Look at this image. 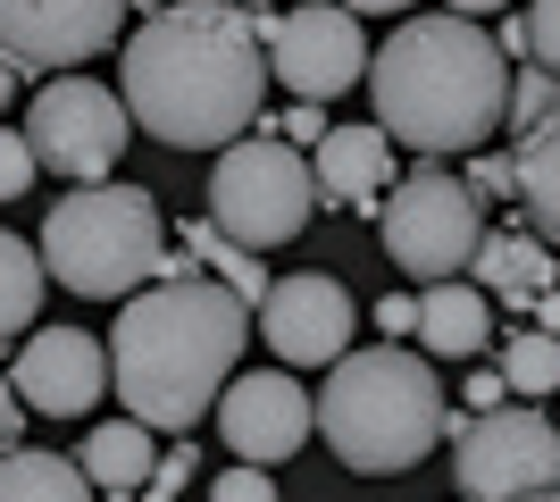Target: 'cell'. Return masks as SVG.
Returning <instances> with one entry per match:
<instances>
[{"mask_svg": "<svg viewBox=\"0 0 560 502\" xmlns=\"http://www.w3.org/2000/svg\"><path fill=\"white\" fill-rule=\"evenodd\" d=\"M268 25H277L268 9H226V0L151 9L126 34V68H117L126 118L167 151L252 143L268 101Z\"/></svg>", "mask_w": 560, "mask_h": 502, "instance_id": "obj_1", "label": "cell"}, {"mask_svg": "<svg viewBox=\"0 0 560 502\" xmlns=\"http://www.w3.org/2000/svg\"><path fill=\"white\" fill-rule=\"evenodd\" d=\"M243 343H252V311L176 252L160 285L135 293V302L117 311V327H109V385H117V402H126L135 428L185 444V435L226 402Z\"/></svg>", "mask_w": 560, "mask_h": 502, "instance_id": "obj_2", "label": "cell"}, {"mask_svg": "<svg viewBox=\"0 0 560 502\" xmlns=\"http://www.w3.org/2000/svg\"><path fill=\"white\" fill-rule=\"evenodd\" d=\"M369 101L394 151L444 167L452 151H486L493 126H511V59L486 34V9H427L385 34L369 59Z\"/></svg>", "mask_w": 560, "mask_h": 502, "instance_id": "obj_3", "label": "cell"}, {"mask_svg": "<svg viewBox=\"0 0 560 502\" xmlns=\"http://www.w3.org/2000/svg\"><path fill=\"white\" fill-rule=\"evenodd\" d=\"M318 435H327V453L343 460L351 478H401L444 435L460 444L468 410H444V377H435L427 352L369 343V352L335 360L327 394H318Z\"/></svg>", "mask_w": 560, "mask_h": 502, "instance_id": "obj_4", "label": "cell"}, {"mask_svg": "<svg viewBox=\"0 0 560 502\" xmlns=\"http://www.w3.org/2000/svg\"><path fill=\"white\" fill-rule=\"evenodd\" d=\"M43 268L84 302H135L167 277V218L142 185H75L43 218Z\"/></svg>", "mask_w": 560, "mask_h": 502, "instance_id": "obj_5", "label": "cell"}, {"mask_svg": "<svg viewBox=\"0 0 560 502\" xmlns=\"http://www.w3.org/2000/svg\"><path fill=\"white\" fill-rule=\"evenodd\" d=\"M486 201L452 176V167H410L385 210H376V243L385 260L410 277V285H460V268H477V243H486Z\"/></svg>", "mask_w": 560, "mask_h": 502, "instance_id": "obj_6", "label": "cell"}, {"mask_svg": "<svg viewBox=\"0 0 560 502\" xmlns=\"http://www.w3.org/2000/svg\"><path fill=\"white\" fill-rule=\"evenodd\" d=\"M318 210V176L293 143L277 135H252V143L218 151L210 167V226L243 252H268V243H293Z\"/></svg>", "mask_w": 560, "mask_h": 502, "instance_id": "obj_7", "label": "cell"}, {"mask_svg": "<svg viewBox=\"0 0 560 502\" xmlns=\"http://www.w3.org/2000/svg\"><path fill=\"white\" fill-rule=\"evenodd\" d=\"M25 143L68 185H117V160L135 143V118L93 75H50L43 93H34V109H25Z\"/></svg>", "mask_w": 560, "mask_h": 502, "instance_id": "obj_8", "label": "cell"}, {"mask_svg": "<svg viewBox=\"0 0 560 502\" xmlns=\"http://www.w3.org/2000/svg\"><path fill=\"white\" fill-rule=\"evenodd\" d=\"M452 478L460 502H536L560 494V419L511 402L493 419H468V435L452 444Z\"/></svg>", "mask_w": 560, "mask_h": 502, "instance_id": "obj_9", "label": "cell"}, {"mask_svg": "<svg viewBox=\"0 0 560 502\" xmlns=\"http://www.w3.org/2000/svg\"><path fill=\"white\" fill-rule=\"evenodd\" d=\"M369 25L351 17V9H284L268 25V75H277L284 93H302L310 109L351 84H369Z\"/></svg>", "mask_w": 560, "mask_h": 502, "instance_id": "obj_10", "label": "cell"}, {"mask_svg": "<svg viewBox=\"0 0 560 502\" xmlns=\"http://www.w3.org/2000/svg\"><path fill=\"white\" fill-rule=\"evenodd\" d=\"M117 0H0V59L34 68L50 84V68L75 75V59H101L117 43Z\"/></svg>", "mask_w": 560, "mask_h": 502, "instance_id": "obj_11", "label": "cell"}, {"mask_svg": "<svg viewBox=\"0 0 560 502\" xmlns=\"http://www.w3.org/2000/svg\"><path fill=\"white\" fill-rule=\"evenodd\" d=\"M351 327H360V311H351L343 277H318V268H302V277H277V293L259 302V335H268V352L284 360V369H318V360H351Z\"/></svg>", "mask_w": 560, "mask_h": 502, "instance_id": "obj_12", "label": "cell"}, {"mask_svg": "<svg viewBox=\"0 0 560 502\" xmlns=\"http://www.w3.org/2000/svg\"><path fill=\"white\" fill-rule=\"evenodd\" d=\"M9 385H18L25 419H84L109 394V343L84 327H43V335H25Z\"/></svg>", "mask_w": 560, "mask_h": 502, "instance_id": "obj_13", "label": "cell"}, {"mask_svg": "<svg viewBox=\"0 0 560 502\" xmlns=\"http://www.w3.org/2000/svg\"><path fill=\"white\" fill-rule=\"evenodd\" d=\"M310 428H318V402H310L284 369H252V377H234L226 402H218V435H226V453L243 460V469L293 460L310 444Z\"/></svg>", "mask_w": 560, "mask_h": 502, "instance_id": "obj_14", "label": "cell"}, {"mask_svg": "<svg viewBox=\"0 0 560 502\" xmlns=\"http://www.w3.org/2000/svg\"><path fill=\"white\" fill-rule=\"evenodd\" d=\"M310 176H318V201L327 210H385V192L401 185L394 176V135L385 126H335L327 143H318V160H310Z\"/></svg>", "mask_w": 560, "mask_h": 502, "instance_id": "obj_15", "label": "cell"}, {"mask_svg": "<svg viewBox=\"0 0 560 502\" xmlns=\"http://www.w3.org/2000/svg\"><path fill=\"white\" fill-rule=\"evenodd\" d=\"M560 260H552V243L536 235V226H493L486 243H477V293L486 302H511V311H536L552 285Z\"/></svg>", "mask_w": 560, "mask_h": 502, "instance_id": "obj_16", "label": "cell"}, {"mask_svg": "<svg viewBox=\"0 0 560 502\" xmlns=\"http://www.w3.org/2000/svg\"><path fill=\"white\" fill-rule=\"evenodd\" d=\"M75 469L93 478V494L126 502V494H151V478H160V444H151V428H135V419H101V428L84 435Z\"/></svg>", "mask_w": 560, "mask_h": 502, "instance_id": "obj_17", "label": "cell"}, {"mask_svg": "<svg viewBox=\"0 0 560 502\" xmlns=\"http://www.w3.org/2000/svg\"><path fill=\"white\" fill-rule=\"evenodd\" d=\"M419 343L435 360H477L493 343V302L477 285H427L419 293Z\"/></svg>", "mask_w": 560, "mask_h": 502, "instance_id": "obj_18", "label": "cell"}, {"mask_svg": "<svg viewBox=\"0 0 560 502\" xmlns=\"http://www.w3.org/2000/svg\"><path fill=\"white\" fill-rule=\"evenodd\" d=\"M511 176H518V210H527V226H536L544 243H560V101L552 118L527 126L511 143Z\"/></svg>", "mask_w": 560, "mask_h": 502, "instance_id": "obj_19", "label": "cell"}, {"mask_svg": "<svg viewBox=\"0 0 560 502\" xmlns=\"http://www.w3.org/2000/svg\"><path fill=\"white\" fill-rule=\"evenodd\" d=\"M185 260L201 268V277H218V285H226L234 302H243V311H259V302L277 293V277H268V268H259L252 252H243V243H226V235H218L210 218H185Z\"/></svg>", "mask_w": 560, "mask_h": 502, "instance_id": "obj_20", "label": "cell"}, {"mask_svg": "<svg viewBox=\"0 0 560 502\" xmlns=\"http://www.w3.org/2000/svg\"><path fill=\"white\" fill-rule=\"evenodd\" d=\"M0 502H93V478L68 453H9L0 460Z\"/></svg>", "mask_w": 560, "mask_h": 502, "instance_id": "obj_21", "label": "cell"}, {"mask_svg": "<svg viewBox=\"0 0 560 502\" xmlns=\"http://www.w3.org/2000/svg\"><path fill=\"white\" fill-rule=\"evenodd\" d=\"M34 252H43V243H25V235L0 226V343L25 335V327H34V311H43V277H50V268L34 260Z\"/></svg>", "mask_w": 560, "mask_h": 502, "instance_id": "obj_22", "label": "cell"}, {"mask_svg": "<svg viewBox=\"0 0 560 502\" xmlns=\"http://www.w3.org/2000/svg\"><path fill=\"white\" fill-rule=\"evenodd\" d=\"M502 385L511 394H560V343L536 327H511V343H502Z\"/></svg>", "mask_w": 560, "mask_h": 502, "instance_id": "obj_23", "label": "cell"}, {"mask_svg": "<svg viewBox=\"0 0 560 502\" xmlns=\"http://www.w3.org/2000/svg\"><path fill=\"white\" fill-rule=\"evenodd\" d=\"M552 101H560V84L544 68H511V126H518V135L552 118Z\"/></svg>", "mask_w": 560, "mask_h": 502, "instance_id": "obj_24", "label": "cell"}, {"mask_svg": "<svg viewBox=\"0 0 560 502\" xmlns=\"http://www.w3.org/2000/svg\"><path fill=\"white\" fill-rule=\"evenodd\" d=\"M34 176H43V160H34V143H25V126H0V201L34 192Z\"/></svg>", "mask_w": 560, "mask_h": 502, "instance_id": "obj_25", "label": "cell"}, {"mask_svg": "<svg viewBox=\"0 0 560 502\" xmlns=\"http://www.w3.org/2000/svg\"><path fill=\"white\" fill-rule=\"evenodd\" d=\"M527 68H544V75L560 84V0L527 9Z\"/></svg>", "mask_w": 560, "mask_h": 502, "instance_id": "obj_26", "label": "cell"}, {"mask_svg": "<svg viewBox=\"0 0 560 502\" xmlns=\"http://www.w3.org/2000/svg\"><path fill=\"white\" fill-rule=\"evenodd\" d=\"M477 201H518V176H511V151H477L468 160V176H460Z\"/></svg>", "mask_w": 560, "mask_h": 502, "instance_id": "obj_27", "label": "cell"}, {"mask_svg": "<svg viewBox=\"0 0 560 502\" xmlns=\"http://www.w3.org/2000/svg\"><path fill=\"white\" fill-rule=\"evenodd\" d=\"M192 460H201V453H192V435H185V444H167V453H160V478H151V494H142V502H176L192 486Z\"/></svg>", "mask_w": 560, "mask_h": 502, "instance_id": "obj_28", "label": "cell"}, {"mask_svg": "<svg viewBox=\"0 0 560 502\" xmlns=\"http://www.w3.org/2000/svg\"><path fill=\"white\" fill-rule=\"evenodd\" d=\"M210 502H277V478H268V469H243V460H234L226 478L210 486Z\"/></svg>", "mask_w": 560, "mask_h": 502, "instance_id": "obj_29", "label": "cell"}, {"mask_svg": "<svg viewBox=\"0 0 560 502\" xmlns=\"http://www.w3.org/2000/svg\"><path fill=\"white\" fill-rule=\"evenodd\" d=\"M327 135H335V126L318 118L310 101H302V109H284V118H277V143H293V151H318V143H327Z\"/></svg>", "mask_w": 560, "mask_h": 502, "instance_id": "obj_30", "label": "cell"}, {"mask_svg": "<svg viewBox=\"0 0 560 502\" xmlns=\"http://www.w3.org/2000/svg\"><path fill=\"white\" fill-rule=\"evenodd\" d=\"M376 327H385V343H394V335H419V293H385V302H376Z\"/></svg>", "mask_w": 560, "mask_h": 502, "instance_id": "obj_31", "label": "cell"}, {"mask_svg": "<svg viewBox=\"0 0 560 502\" xmlns=\"http://www.w3.org/2000/svg\"><path fill=\"white\" fill-rule=\"evenodd\" d=\"M25 428V402H18V385H9V369H0V444Z\"/></svg>", "mask_w": 560, "mask_h": 502, "instance_id": "obj_32", "label": "cell"}, {"mask_svg": "<svg viewBox=\"0 0 560 502\" xmlns=\"http://www.w3.org/2000/svg\"><path fill=\"white\" fill-rule=\"evenodd\" d=\"M536 335H552V343H560V293H544V302H536Z\"/></svg>", "mask_w": 560, "mask_h": 502, "instance_id": "obj_33", "label": "cell"}, {"mask_svg": "<svg viewBox=\"0 0 560 502\" xmlns=\"http://www.w3.org/2000/svg\"><path fill=\"white\" fill-rule=\"evenodd\" d=\"M9 93H18V68H9V59H0V109H9Z\"/></svg>", "mask_w": 560, "mask_h": 502, "instance_id": "obj_34", "label": "cell"}, {"mask_svg": "<svg viewBox=\"0 0 560 502\" xmlns=\"http://www.w3.org/2000/svg\"><path fill=\"white\" fill-rule=\"evenodd\" d=\"M536 502H560V494H536Z\"/></svg>", "mask_w": 560, "mask_h": 502, "instance_id": "obj_35", "label": "cell"}]
</instances>
